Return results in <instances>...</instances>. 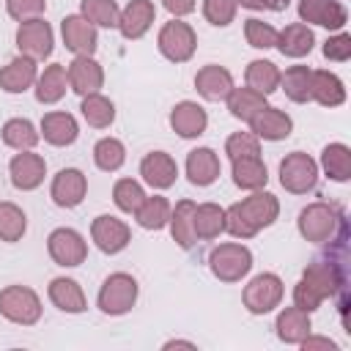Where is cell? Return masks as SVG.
<instances>
[{"instance_id": "cell-1", "label": "cell", "mask_w": 351, "mask_h": 351, "mask_svg": "<svg viewBox=\"0 0 351 351\" xmlns=\"http://www.w3.org/2000/svg\"><path fill=\"white\" fill-rule=\"evenodd\" d=\"M277 217V200L274 195H252L236 206H230V211L225 214V225L233 236H255L263 225H271Z\"/></svg>"}, {"instance_id": "cell-2", "label": "cell", "mask_w": 351, "mask_h": 351, "mask_svg": "<svg viewBox=\"0 0 351 351\" xmlns=\"http://www.w3.org/2000/svg\"><path fill=\"white\" fill-rule=\"evenodd\" d=\"M0 313L16 324H33L41 315V304L38 296L30 288L22 285H11L0 293Z\"/></svg>"}, {"instance_id": "cell-3", "label": "cell", "mask_w": 351, "mask_h": 351, "mask_svg": "<svg viewBox=\"0 0 351 351\" xmlns=\"http://www.w3.org/2000/svg\"><path fill=\"white\" fill-rule=\"evenodd\" d=\"M134 299H137V282L129 274H112L99 293V307L104 313L118 315V313H126L134 304Z\"/></svg>"}, {"instance_id": "cell-4", "label": "cell", "mask_w": 351, "mask_h": 351, "mask_svg": "<svg viewBox=\"0 0 351 351\" xmlns=\"http://www.w3.org/2000/svg\"><path fill=\"white\" fill-rule=\"evenodd\" d=\"M250 261H252L250 252L244 247H239V244H222V247H217L211 252V269H214V274L219 280H228V282H233L241 274H247Z\"/></svg>"}, {"instance_id": "cell-5", "label": "cell", "mask_w": 351, "mask_h": 351, "mask_svg": "<svg viewBox=\"0 0 351 351\" xmlns=\"http://www.w3.org/2000/svg\"><path fill=\"white\" fill-rule=\"evenodd\" d=\"M159 49L170 60H176V63L186 60L195 52V33H192V27L184 25V22H167L162 27V33H159Z\"/></svg>"}, {"instance_id": "cell-6", "label": "cell", "mask_w": 351, "mask_h": 351, "mask_svg": "<svg viewBox=\"0 0 351 351\" xmlns=\"http://www.w3.org/2000/svg\"><path fill=\"white\" fill-rule=\"evenodd\" d=\"M280 176H282V186L291 192H307L315 184V162L307 154H291L285 156V162L280 165Z\"/></svg>"}, {"instance_id": "cell-7", "label": "cell", "mask_w": 351, "mask_h": 351, "mask_svg": "<svg viewBox=\"0 0 351 351\" xmlns=\"http://www.w3.org/2000/svg\"><path fill=\"white\" fill-rule=\"evenodd\" d=\"M282 296V282L274 277V274H261L255 277L247 291H244V304L252 310V313H266L271 310Z\"/></svg>"}, {"instance_id": "cell-8", "label": "cell", "mask_w": 351, "mask_h": 351, "mask_svg": "<svg viewBox=\"0 0 351 351\" xmlns=\"http://www.w3.org/2000/svg\"><path fill=\"white\" fill-rule=\"evenodd\" d=\"M19 49L27 52V58H47L52 52V30L44 19H27L22 22L16 33Z\"/></svg>"}, {"instance_id": "cell-9", "label": "cell", "mask_w": 351, "mask_h": 351, "mask_svg": "<svg viewBox=\"0 0 351 351\" xmlns=\"http://www.w3.org/2000/svg\"><path fill=\"white\" fill-rule=\"evenodd\" d=\"M49 255L60 263V266H77L85 261V241L80 233L60 228L49 236Z\"/></svg>"}, {"instance_id": "cell-10", "label": "cell", "mask_w": 351, "mask_h": 351, "mask_svg": "<svg viewBox=\"0 0 351 351\" xmlns=\"http://www.w3.org/2000/svg\"><path fill=\"white\" fill-rule=\"evenodd\" d=\"M299 228L302 233L310 239V241H326L332 239V228H335V211L329 206H310L302 211V219H299Z\"/></svg>"}, {"instance_id": "cell-11", "label": "cell", "mask_w": 351, "mask_h": 351, "mask_svg": "<svg viewBox=\"0 0 351 351\" xmlns=\"http://www.w3.org/2000/svg\"><path fill=\"white\" fill-rule=\"evenodd\" d=\"M52 197L58 206H77L85 197V176L74 167H66L52 181Z\"/></svg>"}, {"instance_id": "cell-12", "label": "cell", "mask_w": 351, "mask_h": 351, "mask_svg": "<svg viewBox=\"0 0 351 351\" xmlns=\"http://www.w3.org/2000/svg\"><path fill=\"white\" fill-rule=\"evenodd\" d=\"M63 38H66V47L80 52V55H90L96 49V30L82 16H66L63 19Z\"/></svg>"}, {"instance_id": "cell-13", "label": "cell", "mask_w": 351, "mask_h": 351, "mask_svg": "<svg viewBox=\"0 0 351 351\" xmlns=\"http://www.w3.org/2000/svg\"><path fill=\"white\" fill-rule=\"evenodd\" d=\"M44 178V159L38 154H16L11 159V181L19 189H33Z\"/></svg>"}, {"instance_id": "cell-14", "label": "cell", "mask_w": 351, "mask_h": 351, "mask_svg": "<svg viewBox=\"0 0 351 351\" xmlns=\"http://www.w3.org/2000/svg\"><path fill=\"white\" fill-rule=\"evenodd\" d=\"M93 241L104 252H118L129 241V228L121 219H115V217H99L93 222Z\"/></svg>"}, {"instance_id": "cell-15", "label": "cell", "mask_w": 351, "mask_h": 351, "mask_svg": "<svg viewBox=\"0 0 351 351\" xmlns=\"http://www.w3.org/2000/svg\"><path fill=\"white\" fill-rule=\"evenodd\" d=\"M151 22H154V3L151 0H132L126 5L123 16L118 19V27L126 38H140Z\"/></svg>"}, {"instance_id": "cell-16", "label": "cell", "mask_w": 351, "mask_h": 351, "mask_svg": "<svg viewBox=\"0 0 351 351\" xmlns=\"http://www.w3.org/2000/svg\"><path fill=\"white\" fill-rule=\"evenodd\" d=\"M250 123H252V132L261 134V137H266V140H280V137H288L291 134V118L285 112L274 110V107L258 110L250 118Z\"/></svg>"}, {"instance_id": "cell-17", "label": "cell", "mask_w": 351, "mask_h": 351, "mask_svg": "<svg viewBox=\"0 0 351 351\" xmlns=\"http://www.w3.org/2000/svg\"><path fill=\"white\" fill-rule=\"evenodd\" d=\"M140 173H143V178H145L151 186H159V189L170 186V184L176 181V176H178L176 162H173L167 154H162V151L148 154V156L143 159V165H140Z\"/></svg>"}, {"instance_id": "cell-18", "label": "cell", "mask_w": 351, "mask_h": 351, "mask_svg": "<svg viewBox=\"0 0 351 351\" xmlns=\"http://www.w3.org/2000/svg\"><path fill=\"white\" fill-rule=\"evenodd\" d=\"M299 14H302V19L318 22L324 27H340L346 22V8L337 5L335 0H302Z\"/></svg>"}, {"instance_id": "cell-19", "label": "cell", "mask_w": 351, "mask_h": 351, "mask_svg": "<svg viewBox=\"0 0 351 351\" xmlns=\"http://www.w3.org/2000/svg\"><path fill=\"white\" fill-rule=\"evenodd\" d=\"M186 173H189V181L197 184V186H206L211 184L217 176H219V159L211 148H195L186 159Z\"/></svg>"}, {"instance_id": "cell-20", "label": "cell", "mask_w": 351, "mask_h": 351, "mask_svg": "<svg viewBox=\"0 0 351 351\" xmlns=\"http://www.w3.org/2000/svg\"><path fill=\"white\" fill-rule=\"evenodd\" d=\"M195 85H197V90H200L206 99H211V101L225 99V96L233 90L230 74H228L225 69H219V66H206V69H200L197 77H195Z\"/></svg>"}, {"instance_id": "cell-21", "label": "cell", "mask_w": 351, "mask_h": 351, "mask_svg": "<svg viewBox=\"0 0 351 351\" xmlns=\"http://www.w3.org/2000/svg\"><path fill=\"white\" fill-rule=\"evenodd\" d=\"M69 82L77 93H96V88L101 85V69L88 55H80L69 66Z\"/></svg>"}, {"instance_id": "cell-22", "label": "cell", "mask_w": 351, "mask_h": 351, "mask_svg": "<svg viewBox=\"0 0 351 351\" xmlns=\"http://www.w3.org/2000/svg\"><path fill=\"white\" fill-rule=\"evenodd\" d=\"M170 123H173V129H176L181 137H197V134L206 129V112H203L197 104H192V101H181V104L173 110Z\"/></svg>"}, {"instance_id": "cell-23", "label": "cell", "mask_w": 351, "mask_h": 351, "mask_svg": "<svg viewBox=\"0 0 351 351\" xmlns=\"http://www.w3.org/2000/svg\"><path fill=\"white\" fill-rule=\"evenodd\" d=\"M41 132L52 145H69L77 137V123L69 112H47L41 121Z\"/></svg>"}, {"instance_id": "cell-24", "label": "cell", "mask_w": 351, "mask_h": 351, "mask_svg": "<svg viewBox=\"0 0 351 351\" xmlns=\"http://www.w3.org/2000/svg\"><path fill=\"white\" fill-rule=\"evenodd\" d=\"M33 77H36V66H33V58H16V60H11L3 71H0V85L5 88V90H11V93H16V90H25L30 82H33Z\"/></svg>"}, {"instance_id": "cell-25", "label": "cell", "mask_w": 351, "mask_h": 351, "mask_svg": "<svg viewBox=\"0 0 351 351\" xmlns=\"http://www.w3.org/2000/svg\"><path fill=\"white\" fill-rule=\"evenodd\" d=\"M49 299L60 307V310H69V313H82L85 310V296L80 291V285L74 280H52L49 285Z\"/></svg>"}, {"instance_id": "cell-26", "label": "cell", "mask_w": 351, "mask_h": 351, "mask_svg": "<svg viewBox=\"0 0 351 351\" xmlns=\"http://www.w3.org/2000/svg\"><path fill=\"white\" fill-rule=\"evenodd\" d=\"M233 178L244 189H258L266 184V167L258 156H239L233 159Z\"/></svg>"}, {"instance_id": "cell-27", "label": "cell", "mask_w": 351, "mask_h": 351, "mask_svg": "<svg viewBox=\"0 0 351 351\" xmlns=\"http://www.w3.org/2000/svg\"><path fill=\"white\" fill-rule=\"evenodd\" d=\"M192 225H195V236H200V239H214V236H219V230L225 228V211L217 208L214 203L195 206Z\"/></svg>"}, {"instance_id": "cell-28", "label": "cell", "mask_w": 351, "mask_h": 351, "mask_svg": "<svg viewBox=\"0 0 351 351\" xmlns=\"http://www.w3.org/2000/svg\"><path fill=\"white\" fill-rule=\"evenodd\" d=\"M228 107H230V112L236 115V118H244V121H250L258 110H263L266 104H263V93H258V90H252V88H239V90H230L228 93Z\"/></svg>"}, {"instance_id": "cell-29", "label": "cell", "mask_w": 351, "mask_h": 351, "mask_svg": "<svg viewBox=\"0 0 351 351\" xmlns=\"http://www.w3.org/2000/svg\"><path fill=\"white\" fill-rule=\"evenodd\" d=\"M277 41H280V52H282V55H293V58H299V55H304V52L313 49V33H310L304 25H291V27H285V30L277 36Z\"/></svg>"}, {"instance_id": "cell-30", "label": "cell", "mask_w": 351, "mask_h": 351, "mask_svg": "<svg viewBox=\"0 0 351 351\" xmlns=\"http://www.w3.org/2000/svg\"><path fill=\"white\" fill-rule=\"evenodd\" d=\"M277 82H280V71L274 69V63H269V60H252L250 63V69H247V85L252 88V90H258V93H271L274 88H277Z\"/></svg>"}, {"instance_id": "cell-31", "label": "cell", "mask_w": 351, "mask_h": 351, "mask_svg": "<svg viewBox=\"0 0 351 351\" xmlns=\"http://www.w3.org/2000/svg\"><path fill=\"white\" fill-rule=\"evenodd\" d=\"M282 85H285V93L293 99V101H307L313 99V71H307V66H293L285 71L282 77Z\"/></svg>"}, {"instance_id": "cell-32", "label": "cell", "mask_w": 351, "mask_h": 351, "mask_svg": "<svg viewBox=\"0 0 351 351\" xmlns=\"http://www.w3.org/2000/svg\"><path fill=\"white\" fill-rule=\"evenodd\" d=\"M192 217H195V203H189V200H181L176 206V211H173V239L181 247H192V241L197 239Z\"/></svg>"}, {"instance_id": "cell-33", "label": "cell", "mask_w": 351, "mask_h": 351, "mask_svg": "<svg viewBox=\"0 0 351 351\" xmlns=\"http://www.w3.org/2000/svg\"><path fill=\"white\" fill-rule=\"evenodd\" d=\"M277 329H280V337L288 340V343H299L307 329H310V321H307V313L302 307H288L280 321H277Z\"/></svg>"}, {"instance_id": "cell-34", "label": "cell", "mask_w": 351, "mask_h": 351, "mask_svg": "<svg viewBox=\"0 0 351 351\" xmlns=\"http://www.w3.org/2000/svg\"><path fill=\"white\" fill-rule=\"evenodd\" d=\"M313 96L321 101V104H340L346 99V90H343V82L329 74V71H315L313 74Z\"/></svg>"}, {"instance_id": "cell-35", "label": "cell", "mask_w": 351, "mask_h": 351, "mask_svg": "<svg viewBox=\"0 0 351 351\" xmlns=\"http://www.w3.org/2000/svg\"><path fill=\"white\" fill-rule=\"evenodd\" d=\"M63 90H66V69L55 63L41 74L36 96H38V101H58L63 96Z\"/></svg>"}, {"instance_id": "cell-36", "label": "cell", "mask_w": 351, "mask_h": 351, "mask_svg": "<svg viewBox=\"0 0 351 351\" xmlns=\"http://www.w3.org/2000/svg\"><path fill=\"white\" fill-rule=\"evenodd\" d=\"M304 282H310L321 293V299H324V296L335 293V285H340V277H337L335 266H329V263H313L304 271Z\"/></svg>"}, {"instance_id": "cell-37", "label": "cell", "mask_w": 351, "mask_h": 351, "mask_svg": "<svg viewBox=\"0 0 351 351\" xmlns=\"http://www.w3.org/2000/svg\"><path fill=\"white\" fill-rule=\"evenodd\" d=\"M3 140L11 145V148H33L36 145V140H38V134L33 132V126H30V121H22V118H14V121H8L5 126H3Z\"/></svg>"}, {"instance_id": "cell-38", "label": "cell", "mask_w": 351, "mask_h": 351, "mask_svg": "<svg viewBox=\"0 0 351 351\" xmlns=\"http://www.w3.org/2000/svg\"><path fill=\"white\" fill-rule=\"evenodd\" d=\"M134 214H137V222L143 228H162L167 214H170V206L165 197H145Z\"/></svg>"}, {"instance_id": "cell-39", "label": "cell", "mask_w": 351, "mask_h": 351, "mask_svg": "<svg viewBox=\"0 0 351 351\" xmlns=\"http://www.w3.org/2000/svg\"><path fill=\"white\" fill-rule=\"evenodd\" d=\"M82 11L88 22H96L101 27H115L118 25V5L112 0H82Z\"/></svg>"}, {"instance_id": "cell-40", "label": "cell", "mask_w": 351, "mask_h": 351, "mask_svg": "<svg viewBox=\"0 0 351 351\" xmlns=\"http://www.w3.org/2000/svg\"><path fill=\"white\" fill-rule=\"evenodd\" d=\"M82 115L93 126H110V121L115 118V110H112V101H107L104 96L88 93V99L82 101Z\"/></svg>"}, {"instance_id": "cell-41", "label": "cell", "mask_w": 351, "mask_h": 351, "mask_svg": "<svg viewBox=\"0 0 351 351\" xmlns=\"http://www.w3.org/2000/svg\"><path fill=\"white\" fill-rule=\"evenodd\" d=\"M324 167H326V173L332 178L346 181L348 173H351V154H348V148L346 145H329L324 151Z\"/></svg>"}, {"instance_id": "cell-42", "label": "cell", "mask_w": 351, "mask_h": 351, "mask_svg": "<svg viewBox=\"0 0 351 351\" xmlns=\"http://www.w3.org/2000/svg\"><path fill=\"white\" fill-rule=\"evenodd\" d=\"M22 233H25V214L11 203H0V239L16 241Z\"/></svg>"}, {"instance_id": "cell-43", "label": "cell", "mask_w": 351, "mask_h": 351, "mask_svg": "<svg viewBox=\"0 0 351 351\" xmlns=\"http://www.w3.org/2000/svg\"><path fill=\"white\" fill-rule=\"evenodd\" d=\"M93 154H96V165L101 170H118L123 165V145L118 140H112V137L101 140Z\"/></svg>"}, {"instance_id": "cell-44", "label": "cell", "mask_w": 351, "mask_h": 351, "mask_svg": "<svg viewBox=\"0 0 351 351\" xmlns=\"http://www.w3.org/2000/svg\"><path fill=\"white\" fill-rule=\"evenodd\" d=\"M112 195H115V203H118V208H123V211H137V208H140V203L145 200V195H143L140 184H134L132 178H123V181H118Z\"/></svg>"}, {"instance_id": "cell-45", "label": "cell", "mask_w": 351, "mask_h": 351, "mask_svg": "<svg viewBox=\"0 0 351 351\" xmlns=\"http://www.w3.org/2000/svg\"><path fill=\"white\" fill-rule=\"evenodd\" d=\"M247 41L252 47H261V49L274 47L277 44V30L271 25H263L261 19H247Z\"/></svg>"}, {"instance_id": "cell-46", "label": "cell", "mask_w": 351, "mask_h": 351, "mask_svg": "<svg viewBox=\"0 0 351 351\" xmlns=\"http://www.w3.org/2000/svg\"><path fill=\"white\" fill-rule=\"evenodd\" d=\"M203 14L214 25H228L233 19V14H236V5H233V0H206L203 3Z\"/></svg>"}, {"instance_id": "cell-47", "label": "cell", "mask_w": 351, "mask_h": 351, "mask_svg": "<svg viewBox=\"0 0 351 351\" xmlns=\"http://www.w3.org/2000/svg\"><path fill=\"white\" fill-rule=\"evenodd\" d=\"M228 154L230 159H239V156H258V140L247 132H239L233 137H228Z\"/></svg>"}, {"instance_id": "cell-48", "label": "cell", "mask_w": 351, "mask_h": 351, "mask_svg": "<svg viewBox=\"0 0 351 351\" xmlns=\"http://www.w3.org/2000/svg\"><path fill=\"white\" fill-rule=\"evenodd\" d=\"M44 11V0H8V14L14 19H36L38 14Z\"/></svg>"}, {"instance_id": "cell-49", "label": "cell", "mask_w": 351, "mask_h": 351, "mask_svg": "<svg viewBox=\"0 0 351 351\" xmlns=\"http://www.w3.org/2000/svg\"><path fill=\"white\" fill-rule=\"evenodd\" d=\"M318 302H321V293L310 285V282H299L296 285V307H302L304 313H310V310H315L318 307Z\"/></svg>"}, {"instance_id": "cell-50", "label": "cell", "mask_w": 351, "mask_h": 351, "mask_svg": "<svg viewBox=\"0 0 351 351\" xmlns=\"http://www.w3.org/2000/svg\"><path fill=\"white\" fill-rule=\"evenodd\" d=\"M324 55L332 58V60H346L351 55V38L348 36H337V38H329L326 47H324Z\"/></svg>"}, {"instance_id": "cell-51", "label": "cell", "mask_w": 351, "mask_h": 351, "mask_svg": "<svg viewBox=\"0 0 351 351\" xmlns=\"http://www.w3.org/2000/svg\"><path fill=\"white\" fill-rule=\"evenodd\" d=\"M165 8L173 14H189L195 8V0H165Z\"/></svg>"}, {"instance_id": "cell-52", "label": "cell", "mask_w": 351, "mask_h": 351, "mask_svg": "<svg viewBox=\"0 0 351 351\" xmlns=\"http://www.w3.org/2000/svg\"><path fill=\"white\" fill-rule=\"evenodd\" d=\"M302 346L304 348H335V343H329V340H321V337H315V340H302Z\"/></svg>"}, {"instance_id": "cell-53", "label": "cell", "mask_w": 351, "mask_h": 351, "mask_svg": "<svg viewBox=\"0 0 351 351\" xmlns=\"http://www.w3.org/2000/svg\"><path fill=\"white\" fill-rule=\"evenodd\" d=\"M261 5H266V8H274V11H282V8L288 5V0H261Z\"/></svg>"}, {"instance_id": "cell-54", "label": "cell", "mask_w": 351, "mask_h": 351, "mask_svg": "<svg viewBox=\"0 0 351 351\" xmlns=\"http://www.w3.org/2000/svg\"><path fill=\"white\" fill-rule=\"evenodd\" d=\"M241 5H247V8H261V0H239Z\"/></svg>"}]
</instances>
